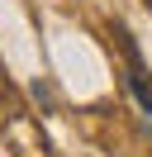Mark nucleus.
Returning <instances> with one entry per match:
<instances>
[{"label": "nucleus", "instance_id": "1", "mask_svg": "<svg viewBox=\"0 0 152 157\" xmlns=\"http://www.w3.org/2000/svg\"><path fill=\"white\" fill-rule=\"evenodd\" d=\"M114 38H119V48H124V57H128V90H133V100H138L142 109L152 114V81H147V67H142V57H138V48H133V38H128V29L124 24H114Z\"/></svg>", "mask_w": 152, "mask_h": 157}]
</instances>
